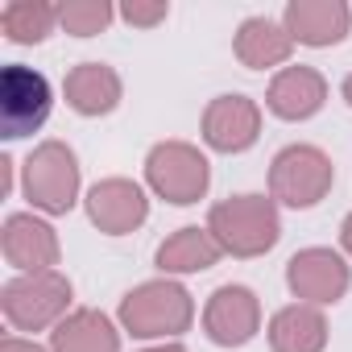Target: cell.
<instances>
[{
    "mask_svg": "<svg viewBox=\"0 0 352 352\" xmlns=\"http://www.w3.org/2000/svg\"><path fill=\"white\" fill-rule=\"evenodd\" d=\"M232 54L249 71H274L278 75L282 67H290L294 38L274 17H245L236 25V34H232Z\"/></svg>",
    "mask_w": 352,
    "mask_h": 352,
    "instance_id": "16",
    "label": "cell"
},
{
    "mask_svg": "<svg viewBox=\"0 0 352 352\" xmlns=\"http://www.w3.org/2000/svg\"><path fill=\"white\" fill-rule=\"evenodd\" d=\"M0 311H5V323L17 336L54 331L75 311V286H71V278L63 270L13 274L5 286H0Z\"/></svg>",
    "mask_w": 352,
    "mask_h": 352,
    "instance_id": "2",
    "label": "cell"
},
{
    "mask_svg": "<svg viewBox=\"0 0 352 352\" xmlns=\"http://www.w3.org/2000/svg\"><path fill=\"white\" fill-rule=\"evenodd\" d=\"M120 323L96 307H75L54 331H50V352H120Z\"/></svg>",
    "mask_w": 352,
    "mask_h": 352,
    "instance_id": "19",
    "label": "cell"
},
{
    "mask_svg": "<svg viewBox=\"0 0 352 352\" xmlns=\"http://www.w3.org/2000/svg\"><path fill=\"white\" fill-rule=\"evenodd\" d=\"M282 25L294 38V46L327 50L352 34V5H344V0H290L282 9Z\"/></svg>",
    "mask_w": 352,
    "mask_h": 352,
    "instance_id": "13",
    "label": "cell"
},
{
    "mask_svg": "<svg viewBox=\"0 0 352 352\" xmlns=\"http://www.w3.org/2000/svg\"><path fill=\"white\" fill-rule=\"evenodd\" d=\"M348 286H352V265L340 249L311 245L286 261V290L294 294V302L336 307L348 294Z\"/></svg>",
    "mask_w": 352,
    "mask_h": 352,
    "instance_id": "8",
    "label": "cell"
},
{
    "mask_svg": "<svg viewBox=\"0 0 352 352\" xmlns=\"http://www.w3.org/2000/svg\"><path fill=\"white\" fill-rule=\"evenodd\" d=\"M212 187V162L191 141H157L145 153V191L174 208H191Z\"/></svg>",
    "mask_w": 352,
    "mask_h": 352,
    "instance_id": "6",
    "label": "cell"
},
{
    "mask_svg": "<svg viewBox=\"0 0 352 352\" xmlns=\"http://www.w3.org/2000/svg\"><path fill=\"white\" fill-rule=\"evenodd\" d=\"M116 17L133 30H157L166 17H170V5L166 0H129V5L116 9Z\"/></svg>",
    "mask_w": 352,
    "mask_h": 352,
    "instance_id": "22",
    "label": "cell"
},
{
    "mask_svg": "<svg viewBox=\"0 0 352 352\" xmlns=\"http://www.w3.org/2000/svg\"><path fill=\"white\" fill-rule=\"evenodd\" d=\"M340 96H344V104H348V108H352V71H348V75H344V83H340Z\"/></svg>",
    "mask_w": 352,
    "mask_h": 352,
    "instance_id": "26",
    "label": "cell"
},
{
    "mask_svg": "<svg viewBox=\"0 0 352 352\" xmlns=\"http://www.w3.org/2000/svg\"><path fill=\"white\" fill-rule=\"evenodd\" d=\"M0 352H50V348H42L34 336H17V331H9L5 340H0Z\"/></svg>",
    "mask_w": 352,
    "mask_h": 352,
    "instance_id": "23",
    "label": "cell"
},
{
    "mask_svg": "<svg viewBox=\"0 0 352 352\" xmlns=\"http://www.w3.org/2000/svg\"><path fill=\"white\" fill-rule=\"evenodd\" d=\"M323 104H327V79L315 67H302V63L282 67L265 87V108L278 120H290V124L311 120L315 112H323Z\"/></svg>",
    "mask_w": 352,
    "mask_h": 352,
    "instance_id": "14",
    "label": "cell"
},
{
    "mask_svg": "<svg viewBox=\"0 0 352 352\" xmlns=\"http://www.w3.org/2000/svg\"><path fill=\"white\" fill-rule=\"evenodd\" d=\"M336 187V162L319 145H286L270 162V199L290 212L319 208Z\"/></svg>",
    "mask_w": 352,
    "mask_h": 352,
    "instance_id": "5",
    "label": "cell"
},
{
    "mask_svg": "<svg viewBox=\"0 0 352 352\" xmlns=\"http://www.w3.org/2000/svg\"><path fill=\"white\" fill-rule=\"evenodd\" d=\"M116 21V9L108 0H63L58 5V30L71 38H96Z\"/></svg>",
    "mask_w": 352,
    "mask_h": 352,
    "instance_id": "21",
    "label": "cell"
},
{
    "mask_svg": "<svg viewBox=\"0 0 352 352\" xmlns=\"http://www.w3.org/2000/svg\"><path fill=\"white\" fill-rule=\"evenodd\" d=\"M327 336H331L327 315L323 307H311V302H286L265 323V340L274 352H323Z\"/></svg>",
    "mask_w": 352,
    "mask_h": 352,
    "instance_id": "17",
    "label": "cell"
},
{
    "mask_svg": "<svg viewBox=\"0 0 352 352\" xmlns=\"http://www.w3.org/2000/svg\"><path fill=\"white\" fill-rule=\"evenodd\" d=\"M63 100H67L71 112L96 120V116H108V112L120 108V100H124V79H120V71L108 67V63H79V67H71L67 79H63Z\"/></svg>",
    "mask_w": 352,
    "mask_h": 352,
    "instance_id": "15",
    "label": "cell"
},
{
    "mask_svg": "<svg viewBox=\"0 0 352 352\" xmlns=\"http://www.w3.org/2000/svg\"><path fill=\"white\" fill-rule=\"evenodd\" d=\"M257 331H261V298L249 286L228 282L212 290V298L204 302V336L216 348H245Z\"/></svg>",
    "mask_w": 352,
    "mask_h": 352,
    "instance_id": "11",
    "label": "cell"
},
{
    "mask_svg": "<svg viewBox=\"0 0 352 352\" xmlns=\"http://www.w3.org/2000/svg\"><path fill=\"white\" fill-rule=\"evenodd\" d=\"M83 212L91 228H100L104 236H129L149 220V191L133 179L112 174V179H100L96 187H87Z\"/></svg>",
    "mask_w": 352,
    "mask_h": 352,
    "instance_id": "10",
    "label": "cell"
},
{
    "mask_svg": "<svg viewBox=\"0 0 352 352\" xmlns=\"http://www.w3.org/2000/svg\"><path fill=\"white\" fill-rule=\"evenodd\" d=\"M220 257L224 249L216 245L208 224H187L157 245L153 265L162 270V278H187V274H208L212 265H220Z\"/></svg>",
    "mask_w": 352,
    "mask_h": 352,
    "instance_id": "18",
    "label": "cell"
},
{
    "mask_svg": "<svg viewBox=\"0 0 352 352\" xmlns=\"http://www.w3.org/2000/svg\"><path fill=\"white\" fill-rule=\"evenodd\" d=\"M54 108V87L42 71L25 67V63H9L0 71V137L5 141H21L34 137Z\"/></svg>",
    "mask_w": 352,
    "mask_h": 352,
    "instance_id": "7",
    "label": "cell"
},
{
    "mask_svg": "<svg viewBox=\"0 0 352 352\" xmlns=\"http://www.w3.org/2000/svg\"><path fill=\"white\" fill-rule=\"evenodd\" d=\"M204 145L216 153H245L261 137V104L241 91H224L204 108Z\"/></svg>",
    "mask_w": 352,
    "mask_h": 352,
    "instance_id": "12",
    "label": "cell"
},
{
    "mask_svg": "<svg viewBox=\"0 0 352 352\" xmlns=\"http://www.w3.org/2000/svg\"><path fill=\"white\" fill-rule=\"evenodd\" d=\"M208 232L224 249V257H265L282 241V212L270 195H232L212 204L208 212Z\"/></svg>",
    "mask_w": 352,
    "mask_h": 352,
    "instance_id": "3",
    "label": "cell"
},
{
    "mask_svg": "<svg viewBox=\"0 0 352 352\" xmlns=\"http://www.w3.org/2000/svg\"><path fill=\"white\" fill-rule=\"evenodd\" d=\"M141 352H187V344H183V340H166V344H149V348H141Z\"/></svg>",
    "mask_w": 352,
    "mask_h": 352,
    "instance_id": "25",
    "label": "cell"
},
{
    "mask_svg": "<svg viewBox=\"0 0 352 352\" xmlns=\"http://www.w3.org/2000/svg\"><path fill=\"white\" fill-rule=\"evenodd\" d=\"M116 323L124 336L133 340H179L183 331H191L195 323V298L179 278H149L141 286H133L120 307H116Z\"/></svg>",
    "mask_w": 352,
    "mask_h": 352,
    "instance_id": "1",
    "label": "cell"
},
{
    "mask_svg": "<svg viewBox=\"0 0 352 352\" xmlns=\"http://www.w3.org/2000/svg\"><path fill=\"white\" fill-rule=\"evenodd\" d=\"M79 191H83V174H79L75 149L58 137L38 141L30 149V157L21 162V195H25L30 212L46 216V220L67 216L79 204Z\"/></svg>",
    "mask_w": 352,
    "mask_h": 352,
    "instance_id": "4",
    "label": "cell"
},
{
    "mask_svg": "<svg viewBox=\"0 0 352 352\" xmlns=\"http://www.w3.org/2000/svg\"><path fill=\"white\" fill-rule=\"evenodd\" d=\"M0 30L13 46H42L58 30V5H50V0H9L0 9Z\"/></svg>",
    "mask_w": 352,
    "mask_h": 352,
    "instance_id": "20",
    "label": "cell"
},
{
    "mask_svg": "<svg viewBox=\"0 0 352 352\" xmlns=\"http://www.w3.org/2000/svg\"><path fill=\"white\" fill-rule=\"evenodd\" d=\"M0 253H5L13 274H46V270H58V261H63L58 232L38 212L5 216V228H0Z\"/></svg>",
    "mask_w": 352,
    "mask_h": 352,
    "instance_id": "9",
    "label": "cell"
},
{
    "mask_svg": "<svg viewBox=\"0 0 352 352\" xmlns=\"http://www.w3.org/2000/svg\"><path fill=\"white\" fill-rule=\"evenodd\" d=\"M340 253H344V257L352 261V212H348V216L340 220Z\"/></svg>",
    "mask_w": 352,
    "mask_h": 352,
    "instance_id": "24",
    "label": "cell"
}]
</instances>
